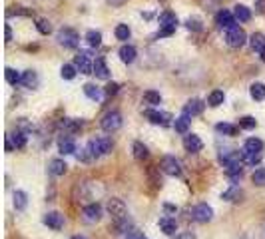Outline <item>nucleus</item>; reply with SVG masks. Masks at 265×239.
I'll return each instance as SVG.
<instances>
[{
    "label": "nucleus",
    "mask_w": 265,
    "mask_h": 239,
    "mask_svg": "<svg viewBox=\"0 0 265 239\" xmlns=\"http://www.w3.org/2000/svg\"><path fill=\"white\" fill-rule=\"evenodd\" d=\"M86 151L90 154L92 158H100V156H106L112 151V140H110L108 136H100V138H94L88 142V147Z\"/></svg>",
    "instance_id": "nucleus-1"
},
{
    "label": "nucleus",
    "mask_w": 265,
    "mask_h": 239,
    "mask_svg": "<svg viewBox=\"0 0 265 239\" xmlns=\"http://www.w3.org/2000/svg\"><path fill=\"white\" fill-rule=\"evenodd\" d=\"M108 211H110V215H112V223H120V221L130 220L126 203L122 200H118V198H112L108 202Z\"/></svg>",
    "instance_id": "nucleus-2"
},
{
    "label": "nucleus",
    "mask_w": 265,
    "mask_h": 239,
    "mask_svg": "<svg viewBox=\"0 0 265 239\" xmlns=\"http://www.w3.org/2000/svg\"><path fill=\"white\" fill-rule=\"evenodd\" d=\"M56 40L58 44L64 46V48H76L78 42H80V36L74 28H60L58 34H56Z\"/></svg>",
    "instance_id": "nucleus-3"
},
{
    "label": "nucleus",
    "mask_w": 265,
    "mask_h": 239,
    "mask_svg": "<svg viewBox=\"0 0 265 239\" xmlns=\"http://www.w3.org/2000/svg\"><path fill=\"white\" fill-rule=\"evenodd\" d=\"M226 42H227V46H231V48H241L247 42V36H246L244 28L233 26V28L226 30Z\"/></svg>",
    "instance_id": "nucleus-4"
},
{
    "label": "nucleus",
    "mask_w": 265,
    "mask_h": 239,
    "mask_svg": "<svg viewBox=\"0 0 265 239\" xmlns=\"http://www.w3.org/2000/svg\"><path fill=\"white\" fill-rule=\"evenodd\" d=\"M74 66L78 68L80 74H94V62L90 60V52L80 50L74 58Z\"/></svg>",
    "instance_id": "nucleus-5"
},
{
    "label": "nucleus",
    "mask_w": 265,
    "mask_h": 239,
    "mask_svg": "<svg viewBox=\"0 0 265 239\" xmlns=\"http://www.w3.org/2000/svg\"><path fill=\"white\" fill-rule=\"evenodd\" d=\"M211 217H213V209L208 203H197L191 209V220L197 223H208V221H211Z\"/></svg>",
    "instance_id": "nucleus-6"
},
{
    "label": "nucleus",
    "mask_w": 265,
    "mask_h": 239,
    "mask_svg": "<svg viewBox=\"0 0 265 239\" xmlns=\"http://www.w3.org/2000/svg\"><path fill=\"white\" fill-rule=\"evenodd\" d=\"M122 128V114L112 110V112H108L104 118H102V129L104 132H116V129Z\"/></svg>",
    "instance_id": "nucleus-7"
},
{
    "label": "nucleus",
    "mask_w": 265,
    "mask_h": 239,
    "mask_svg": "<svg viewBox=\"0 0 265 239\" xmlns=\"http://www.w3.org/2000/svg\"><path fill=\"white\" fill-rule=\"evenodd\" d=\"M160 167H162L164 173H168V176H180V173H182V164H180V160H175L173 156H164Z\"/></svg>",
    "instance_id": "nucleus-8"
},
{
    "label": "nucleus",
    "mask_w": 265,
    "mask_h": 239,
    "mask_svg": "<svg viewBox=\"0 0 265 239\" xmlns=\"http://www.w3.org/2000/svg\"><path fill=\"white\" fill-rule=\"evenodd\" d=\"M235 22H237V18H235V14L229 12V10H219L217 16H215V24L222 28V30H229V28L237 26Z\"/></svg>",
    "instance_id": "nucleus-9"
},
{
    "label": "nucleus",
    "mask_w": 265,
    "mask_h": 239,
    "mask_svg": "<svg viewBox=\"0 0 265 239\" xmlns=\"http://www.w3.org/2000/svg\"><path fill=\"white\" fill-rule=\"evenodd\" d=\"M100 217H102V205H100L98 202L88 203V205L84 207V220H86L88 223H96V221H100Z\"/></svg>",
    "instance_id": "nucleus-10"
},
{
    "label": "nucleus",
    "mask_w": 265,
    "mask_h": 239,
    "mask_svg": "<svg viewBox=\"0 0 265 239\" xmlns=\"http://www.w3.org/2000/svg\"><path fill=\"white\" fill-rule=\"evenodd\" d=\"M204 108H206V104L202 102V100H197V98H193V100H189L186 106H184V116H188V118H193V116H200L202 112H204Z\"/></svg>",
    "instance_id": "nucleus-11"
},
{
    "label": "nucleus",
    "mask_w": 265,
    "mask_h": 239,
    "mask_svg": "<svg viewBox=\"0 0 265 239\" xmlns=\"http://www.w3.org/2000/svg\"><path fill=\"white\" fill-rule=\"evenodd\" d=\"M146 118H148L151 124H158V126H170V120H171L170 114L158 112V110H146Z\"/></svg>",
    "instance_id": "nucleus-12"
},
{
    "label": "nucleus",
    "mask_w": 265,
    "mask_h": 239,
    "mask_svg": "<svg viewBox=\"0 0 265 239\" xmlns=\"http://www.w3.org/2000/svg\"><path fill=\"white\" fill-rule=\"evenodd\" d=\"M44 223H46L50 229H62L64 227V215L62 213H58V211H50V213H46L44 215Z\"/></svg>",
    "instance_id": "nucleus-13"
},
{
    "label": "nucleus",
    "mask_w": 265,
    "mask_h": 239,
    "mask_svg": "<svg viewBox=\"0 0 265 239\" xmlns=\"http://www.w3.org/2000/svg\"><path fill=\"white\" fill-rule=\"evenodd\" d=\"M184 147H186V151L195 154V151H200L204 147V142L200 140V136H195V134H186L184 136Z\"/></svg>",
    "instance_id": "nucleus-14"
},
{
    "label": "nucleus",
    "mask_w": 265,
    "mask_h": 239,
    "mask_svg": "<svg viewBox=\"0 0 265 239\" xmlns=\"http://www.w3.org/2000/svg\"><path fill=\"white\" fill-rule=\"evenodd\" d=\"M226 176L231 180V182H239L241 176H244V169H241V164L239 162H231L226 165Z\"/></svg>",
    "instance_id": "nucleus-15"
},
{
    "label": "nucleus",
    "mask_w": 265,
    "mask_h": 239,
    "mask_svg": "<svg viewBox=\"0 0 265 239\" xmlns=\"http://www.w3.org/2000/svg\"><path fill=\"white\" fill-rule=\"evenodd\" d=\"M175 26H178V16L173 12L166 10L160 14V28H175Z\"/></svg>",
    "instance_id": "nucleus-16"
},
{
    "label": "nucleus",
    "mask_w": 265,
    "mask_h": 239,
    "mask_svg": "<svg viewBox=\"0 0 265 239\" xmlns=\"http://www.w3.org/2000/svg\"><path fill=\"white\" fill-rule=\"evenodd\" d=\"M120 60L124 62V64H132L136 60V56H138V52H136V48L134 46H130V44H124L122 48H120Z\"/></svg>",
    "instance_id": "nucleus-17"
},
{
    "label": "nucleus",
    "mask_w": 265,
    "mask_h": 239,
    "mask_svg": "<svg viewBox=\"0 0 265 239\" xmlns=\"http://www.w3.org/2000/svg\"><path fill=\"white\" fill-rule=\"evenodd\" d=\"M160 227H162V231L166 235H173L175 231H178V223H175V220H173V217H170V215L162 217V220H160Z\"/></svg>",
    "instance_id": "nucleus-18"
},
{
    "label": "nucleus",
    "mask_w": 265,
    "mask_h": 239,
    "mask_svg": "<svg viewBox=\"0 0 265 239\" xmlns=\"http://www.w3.org/2000/svg\"><path fill=\"white\" fill-rule=\"evenodd\" d=\"M94 74L102 80H108L110 78V68L106 66V60L104 58H96L94 60Z\"/></svg>",
    "instance_id": "nucleus-19"
},
{
    "label": "nucleus",
    "mask_w": 265,
    "mask_h": 239,
    "mask_svg": "<svg viewBox=\"0 0 265 239\" xmlns=\"http://www.w3.org/2000/svg\"><path fill=\"white\" fill-rule=\"evenodd\" d=\"M58 149H60V154H74L76 151V144H74V140L70 138V136H66V138H60V142H58Z\"/></svg>",
    "instance_id": "nucleus-20"
},
{
    "label": "nucleus",
    "mask_w": 265,
    "mask_h": 239,
    "mask_svg": "<svg viewBox=\"0 0 265 239\" xmlns=\"http://www.w3.org/2000/svg\"><path fill=\"white\" fill-rule=\"evenodd\" d=\"M263 160V151H241V162L244 164H249V165H255Z\"/></svg>",
    "instance_id": "nucleus-21"
},
{
    "label": "nucleus",
    "mask_w": 265,
    "mask_h": 239,
    "mask_svg": "<svg viewBox=\"0 0 265 239\" xmlns=\"http://www.w3.org/2000/svg\"><path fill=\"white\" fill-rule=\"evenodd\" d=\"M6 138H8L10 142H12L14 149H22V147H24V146H26V134H24V132H22V129H16V132H14V134H8Z\"/></svg>",
    "instance_id": "nucleus-22"
},
{
    "label": "nucleus",
    "mask_w": 265,
    "mask_h": 239,
    "mask_svg": "<svg viewBox=\"0 0 265 239\" xmlns=\"http://www.w3.org/2000/svg\"><path fill=\"white\" fill-rule=\"evenodd\" d=\"M66 169H68V165H66V162H64V160H52V162H50V165H48V171L52 173V176H56V178L64 176Z\"/></svg>",
    "instance_id": "nucleus-23"
},
{
    "label": "nucleus",
    "mask_w": 265,
    "mask_h": 239,
    "mask_svg": "<svg viewBox=\"0 0 265 239\" xmlns=\"http://www.w3.org/2000/svg\"><path fill=\"white\" fill-rule=\"evenodd\" d=\"M20 84L24 86V88H36V86H38V76H36V72H32V70H26L24 74H22V80H20Z\"/></svg>",
    "instance_id": "nucleus-24"
},
{
    "label": "nucleus",
    "mask_w": 265,
    "mask_h": 239,
    "mask_svg": "<svg viewBox=\"0 0 265 239\" xmlns=\"http://www.w3.org/2000/svg\"><path fill=\"white\" fill-rule=\"evenodd\" d=\"M132 151H134V158H136L138 162H144V160H148V156H150L148 147H146L142 142H134V146H132Z\"/></svg>",
    "instance_id": "nucleus-25"
},
{
    "label": "nucleus",
    "mask_w": 265,
    "mask_h": 239,
    "mask_svg": "<svg viewBox=\"0 0 265 239\" xmlns=\"http://www.w3.org/2000/svg\"><path fill=\"white\" fill-rule=\"evenodd\" d=\"M26 205H28V193L26 191H14V207L18 209V211H22V209H26Z\"/></svg>",
    "instance_id": "nucleus-26"
},
{
    "label": "nucleus",
    "mask_w": 265,
    "mask_h": 239,
    "mask_svg": "<svg viewBox=\"0 0 265 239\" xmlns=\"http://www.w3.org/2000/svg\"><path fill=\"white\" fill-rule=\"evenodd\" d=\"M249 44H251V48L255 50V52H263L265 50V34H261V32H255L253 36H251V40H249Z\"/></svg>",
    "instance_id": "nucleus-27"
},
{
    "label": "nucleus",
    "mask_w": 265,
    "mask_h": 239,
    "mask_svg": "<svg viewBox=\"0 0 265 239\" xmlns=\"http://www.w3.org/2000/svg\"><path fill=\"white\" fill-rule=\"evenodd\" d=\"M233 14H235V18L239 20V22H249V20H251V10L247 6H244V4H237Z\"/></svg>",
    "instance_id": "nucleus-28"
},
{
    "label": "nucleus",
    "mask_w": 265,
    "mask_h": 239,
    "mask_svg": "<svg viewBox=\"0 0 265 239\" xmlns=\"http://www.w3.org/2000/svg\"><path fill=\"white\" fill-rule=\"evenodd\" d=\"M84 94L90 98V100H94V102H100V100H102V90L98 88L96 84H86V86H84Z\"/></svg>",
    "instance_id": "nucleus-29"
},
{
    "label": "nucleus",
    "mask_w": 265,
    "mask_h": 239,
    "mask_svg": "<svg viewBox=\"0 0 265 239\" xmlns=\"http://www.w3.org/2000/svg\"><path fill=\"white\" fill-rule=\"evenodd\" d=\"M62 126H64V129H66V132H68V134H76V132H80V129H82V120H74V118H68V120H64L62 122Z\"/></svg>",
    "instance_id": "nucleus-30"
},
{
    "label": "nucleus",
    "mask_w": 265,
    "mask_h": 239,
    "mask_svg": "<svg viewBox=\"0 0 265 239\" xmlns=\"http://www.w3.org/2000/svg\"><path fill=\"white\" fill-rule=\"evenodd\" d=\"M86 42L90 44L92 48H98L102 44V34L98 30H88L86 32Z\"/></svg>",
    "instance_id": "nucleus-31"
},
{
    "label": "nucleus",
    "mask_w": 265,
    "mask_h": 239,
    "mask_svg": "<svg viewBox=\"0 0 265 239\" xmlns=\"http://www.w3.org/2000/svg\"><path fill=\"white\" fill-rule=\"evenodd\" d=\"M144 102L150 106H158V104H162V96L156 90H148V92H144Z\"/></svg>",
    "instance_id": "nucleus-32"
},
{
    "label": "nucleus",
    "mask_w": 265,
    "mask_h": 239,
    "mask_svg": "<svg viewBox=\"0 0 265 239\" xmlns=\"http://www.w3.org/2000/svg\"><path fill=\"white\" fill-rule=\"evenodd\" d=\"M224 100H226V94H224L222 90H213V92L209 94V98H208V104L213 106V108H217V106L224 104Z\"/></svg>",
    "instance_id": "nucleus-33"
},
{
    "label": "nucleus",
    "mask_w": 265,
    "mask_h": 239,
    "mask_svg": "<svg viewBox=\"0 0 265 239\" xmlns=\"http://www.w3.org/2000/svg\"><path fill=\"white\" fill-rule=\"evenodd\" d=\"M173 128H175V132H178V134H188V128H189V118H188V116H180L178 120H175Z\"/></svg>",
    "instance_id": "nucleus-34"
},
{
    "label": "nucleus",
    "mask_w": 265,
    "mask_h": 239,
    "mask_svg": "<svg viewBox=\"0 0 265 239\" xmlns=\"http://www.w3.org/2000/svg\"><path fill=\"white\" fill-rule=\"evenodd\" d=\"M249 94H251V98L257 100V102L265 100V86H263V84H253L251 90H249Z\"/></svg>",
    "instance_id": "nucleus-35"
},
{
    "label": "nucleus",
    "mask_w": 265,
    "mask_h": 239,
    "mask_svg": "<svg viewBox=\"0 0 265 239\" xmlns=\"http://www.w3.org/2000/svg\"><path fill=\"white\" fill-rule=\"evenodd\" d=\"M76 72H78V68L74 66V64H64L62 70H60V76H62L64 80H72V78L76 76Z\"/></svg>",
    "instance_id": "nucleus-36"
},
{
    "label": "nucleus",
    "mask_w": 265,
    "mask_h": 239,
    "mask_svg": "<svg viewBox=\"0 0 265 239\" xmlns=\"http://www.w3.org/2000/svg\"><path fill=\"white\" fill-rule=\"evenodd\" d=\"M244 149H246V151H263V142L257 140V138H249V140L246 142Z\"/></svg>",
    "instance_id": "nucleus-37"
},
{
    "label": "nucleus",
    "mask_w": 265,
    "mask_h": 239,
    "mask_svg": "<svg viewBox=\"0 0 265 239\" xmlns=\"http://www.w3.org/2000/svg\"><path fill=\"white\" fill-rule=\"evenodd\" d=\"M215 129L219 134H224V136H235L237 134V128L233 124H217Z\"/></svg>",
    "instance_id": "nucleus-38"
},
{
    "label": "nucleus",
    "mask_w": 265,
    "mask_h": 239,
    "mask_svg": "<svg viewBox=\"0 0 265 239\" xmlns=\"http://www.w3.org/2000/svg\"><path fill=\"white\" fill-rule=\"evenodd\" d=\"M4 78H6L8 84H14V86H16V84H20L22 74H18L14 68H6V70H4Z\"/></svg>",
    "instance_id": "nucleus-39"
},
{
    "label": "nucleus",
    "mask_w": 265,
    "mask_h": 239,
    "mask_svg": "<svg viewBox=\"0 0 265 239\" xmlns=\"http://www.w3.org/2000/svg\"><path fill=\"white\" fill-rule=\"evenodd\" d=\"M36 28H38L40 34H50V32H52V24L48 22L46 18H38V20H36Z\"/></svg>",
    "instance_id": "nucleus-40"
},
{
    "label": "nucleus",
    "mask_w": 265,
    "mask_h": 239,
    "mask_svg": "<svg viewBox=\"0 0 265 239\" xmlns=\"http://www.w3.org/2000/svg\"><path fill=\"white\" fill-rule=\"evenodd\" d=\"M186 26H188L191 32H202V30H204V24H202V20H200V18H188Z\"/></svg>",
    "instance_id": "nucleus-41"
},
{
    "label": "nucleus",
    "mask_w": 265,
    "mask_h": 239,
    "mask_svg": "<svg viewBox=\"0 0 265 239\" xmlns=\"http://www.w3.org/2000/svg\"><path fill=\"white\" fill-rule=\"evenodd\" d=\"M251 180H253V184H255V185H265V167L255 169V171H253V176H251Z\"/></svg>",
    "instance_id": "nucleus-42"
},
{
    "label": "nucleus",
    "mask_w": 265,
    "mask_h": 239,
    "mask_svg": "<svg viewBox=\"0 0 265 239\" xmlns=\"http://www.w3.org/2000/svg\"><path fill=\"white\" fill-rule=\"evenodd\" d=\"M255 126H257V122L253 116H244L239 120V128H244V129H253Z\"/></svg>",
    "instance_id": "nucleus-43"
},
{
    "label": "nucleus",
    "mask_w": 265,
    "mask_h": 239,
    "mask_svg": "<svg viewBox=\"0 0 265 239\" xmlns=\"http://www.w3.org/2000/svg\"><path fill=\"white\" fill-rule=\"evenodd\" d=\"M114 32H116V38H118V40H128V38H130V28H128V24H118Z\"/></svg>",
    "instance_id": "nucleus-44"
},
{
    "label": "nucleus",
    "mask_w": 265,
    "mask_h": 239,
    "mask_svg": "<svg viewBox=\"0 0 265 239\" xmlns=\"http://www.w3.org/2000/svg\"><path fill=\"white\" fill-rule=\"evenodd\" d=\"M239 195H241L239 187H235V185H233L229 191H226V193L222 195V198H224V200H227V202H237V200H239Z\"/></svg>",
    "instance_id": "nucleus-45"
},
{
    "label": "nucleus",
    "mask_w": 265,
    "mask_h": 239,
    "mask_svg": "<svg viewBox=\"0 0 265 239\" xmlns=\"http://www.w3.org/2000/svg\"><path fill=\"white\" fill-rule=\"evenodd\" d=\"M118 90H120V86H118L116 82H110V84L106 86V94H108V96H116Z\"/></svg>",
    "instance_id": "nucleus-46"
},
{
    "label": "nucleus",
    "mask_w": 265,
    "mask_h": 239,
    "mask_svg": "<svg viewBox=\"0 0 265 239\" xmlns=\"http://www.w3.org/2000/svg\"><path fill=\"white\" fill-rule=\"evenodd\" d=\"M126 239H146V237H144V233H140L138 229H132V231L126 233Z\"/></svg>",
    "instance_id": "nucleus-47"
},
{
    "label": "nucleus",
    "mask_w": 265,
    "mask_h": 239,
    "mask_svg": "<svg viewBox=\"0 0 265 239\" xmlns=\"http://www.w3.org/2000/svg\"><path fill=\"white\" fill-rule=\"evenodd\" d=\"M175 32V28H160L158 32V38H166V36H171Z\"/></svg>",
    "instance_id": "nucleus-48"
},
{
    "label": "nucleus",
    "mask_w": 265,
    "mask_h": 239,
    "mask_svg": "<svg viewBox=\"0 0 265 239\" xmlns=\"http://www.w3.org/2000/svg\"><path fill=\"white\" fill-rule=\"evenodd\" d=\"M20 128L24 129V132H32V124H28V122H26V118H22V120H20Z\"/></svg>",
    "instance_id": "nucleus-49"
},
{
    "label": "nucleus",
    "mask_w": 265,
    "mask_h": 239,
    "mask_svg": "<svg viewBox=\"0 0 265 239\" xmlns=\"http://www.w3.org/2000/svg\"><path fill=\"white\" fill-rule=\"evenodd\" d=\"M175 239H195V235L191 233V231H186V233H182V235H178Z\"/></svg>",
    "instance_id": "nucleus-50"
},
{
    "label": "nucleus",
    "mask_w": 265,
    "mask_h": 239,
    "mask_svg": "<svg viewBox=\"0 0 265 239\" xmlns=\"http://www.w3.org/2000/svg\"><path fill=\"white\" fill-rule=\"evenodd\" d=\"M4 36H6V42H10L12 40V28L6 24V28H4Z\"/></svg>",
    "instance_id": "nucleus-51"
},
{
    "label": "nucleus",
    "mask_w": 265,
    "mask_h": 239,
    "mask_svg": "<svg viewBox=\"0 0 265 239\" xmlns=\"http://www.w3.org/2000/svg\"><path fill=\"white\" fill-rule=\"evenodd\" d=\"M106 2H108V4H112V6H122V4L126 2V0H106Z\"/></svg>",
    "instance_id": "nucleus-52"
},
{
    "label": "nucleus",
    "mask_w": 265,
    "mask_h": 239,
    "mask_svg": "<svg viewBox=\"0 0 265 239\" xmlns=\"http://www.w3.org/2000/svg\"><path fill=\"white\" fill-rule=\"evenodd\" d=\"M72 239H86V237H84V235H74Z\"/></svg>",
    "instance_id": "nucleus-53"
},
{
    "label": "nucleus",
    "mask_w": 265,
    "mask_h": 239,
    "mask_svg": "<svg viewBox=\"0 0 265 239\" xmlns=\"http://www.w3.org/2000/svg\"><path fill=\"white\" fill-rule=\"evenodd\" d=\"M261 60H263V62H265V50H263V52H261Z\"/></svg>",
    "instance_id": "nucleus-54"
}]
</instances>
